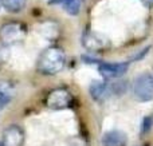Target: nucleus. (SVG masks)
I'll return each mask as SVG.
<instances>
[{
  "instance_id": "obj_11",
  "label": "nucleus",
  "mask_w": 153,
  "mask_h": 146,
  "mask_svg": "<svg viewBox=\"0 0 153 146\" xmlns=\"http://www.w3.org/2000/svg\"><path fill=\"white\" fill-rule=\"evenodd\" d=\"M106 90H108L106 83L101 82V80H94V82H91V85H90V87H89L90 95H91L93 99H95V101H101V99L105 97Z\"/></svg>"
},
{
  "instance_id": "obj_12",
  "label": "nucleus",
  "mask_w": 153,
  "mask_h": 146,
  "mask_svg": "<svg viewBox=\"0 0 153 146\" xmlns=\"http://www.w3.org/2000/svg\"><path fill=\"white\" fill-rule=\"evenodd\" d=\"M27 0H1V5L8 11V12H20L26 7Z\"/></svg>"
},
{
  "instance_id": "obj_7",
  "label": "nucleus",
  "mask_w": 153,
  "mask_h": 146,
  "mask_svg": "<svg viewBox=\"0 0 153 146\" xmlns=\"http://www.w3.org/2000/svg\"><path fill=\"white\" fill-rule=\"evenodd\" d=\"M3 146H23L24 131L20 126L11 125L3 133Z\"/></svg>"
},
{
  "instance_id": "obj_15",
  "label": "nucleus",
  "mask_w": 153,
  "mask_h": 146,
  "mask_svg": "<svg viewBox=\"0 0 153 146\" xmlns=\"http://www.w3.org/2000/svg\"><path fill=\"white\" fill-rule=\"evenodd\" d=\"M0 7H1V0H0Z\"/></svg>"
},
{
  "instance_id": "obj_3",
  "label": "nucleus",
  "mask_w": 153,
  "mask_h": 146,
  "mask_svg": "<svg viewBox=\"0 0 153 146\" xmlns=\"http://www.w3.org/2000/svg\"><path fill=\"white\" fill-rule=\"evenodd\" d=\"M73 101H74V98H73L71 93L69 90H66V88H54L47 94L45 103L51 110H65L71 106Z\"/></svg>"
},
{
  "instance_id": "obj_9",
  "label": "nucleus",
  "mask_w": 153,
  "mask_h": 146,
  "mask_svg": "<svg viewBox=\"0 0 153 146\" xmlns=\"http://www.w3.org/2000/svg\"><path fill=\"white\" fill-rule=\"evenodd\" d=\"M15 95V87L8 80H0V109L5 107Z\"/></svg>"
},
{
  "instance_id": "obj_4",
  "label": "nucleus",
  "mask_w": 153,
  "mask_h": 146,
  "mask_svg": "<svg viewBox=\"0 0 153 146\" xmlns=\"http://www.w3.org/2000/svg\"><path fill=\"white\" fill-rule=\"evenodd\" d=\"M133 91L137 99L148 102L153 99V72H144L136 78Z\"/></svg>"
},
{
  "instance_id": "obj_14",
  "label": "nucleus",
  "mask_w": 153,
  "mask_h": 146,
  "mask_svg": "<svg viewBox=\"0 0 153 146\" xmlns=\"http://www.w3.org/2000/svg\"><path fill=\"white\" fill-rule=\"evenodd\" d=\"M145 7H153V0H140Z\"/></svg>"
},
{
  "instance_id": "obj_10",
  "label": "nucleus",
  "mask_w": 153,
  "mask_h": 146,
  "mask_svg": "<svg viewBox=\"0 0 153 146\" xmlns=\"http://www.w3.org/2000/svg\"><path fill=\"white\" fill-rule=\"evenodd\" d=\"M50 4H62L67 13L75 16L79 13L82 7V0H50Z\"/></svg>"
},
{
  "instance_id": "obj_6",
  "label": "nucleus",
  "mask_w": 153,
  "mask_h": 146,
  "mask_svg": "<svg viewBox=\"0 0 153 146\" xmlns=\"http://www.w3.org/2000/svg\"><path fill=\"white\" fill-rule=\"evenodd\" d=\"M129 63L126 62H121V63H108V62H102L98 64V70H100L101 75L106 79H117L121 78L125 72L128 71Z\"/></svg>"
},
{
  "instance_id": "obj_1",
  "label": "nucleus",
  "mask_w": 153,
  "mask_h": 146,
  "mask_svg": "<svg viewBox=\"0 0 153 146\" xmlns=\"http://www.w3.org/2000/svg\"><path fill=\"white\" fill-rule=\"evenodd\" d=\"M65 64H66V55L63 50L55 46H51L39 55L36 69L40 74L55 75L63 70Z\"/></svg>"
},
{
  "instance_id": "obj_13",
  "label": "nucleus",
  "mask_w": 153,
  "mask_h": 146,
  "mask_svg": "<svg viewBox=\"0 0 153 146\" xmlns=\"http://www.w3.org/2000/svg\"><path fill=\"white\" fill-rule=\"evenodd\" d=\"M151 129H152V118H149V117L144 118V122H143V133H144V134L148 133Z\"/></svg>"
},
{
  "instance_id": "obj_8",
  "label": "nucleus",
  "mask_w": 153,
  "mask_h": 146,
  "mask_svg": "<svg viewBox=\"0 0 153 146\" xmlns=\"http://www.w3.org/2000/svg\"><path fill=\"white\" fill-rule=\"evenodd\" d=\"M126 144H128L126 134L120 130L106 131L102 137L103 146H126Z\"/></svg>"
},
{
  "instance_id": "obj_5",
  "label": "nucleus",
  "mask_w": 153,
  "mask_h": 146,
  "mask_svg": "<svg viewBox=\"0 0 153 146\" xmlns=\"http://www.w3.org/2000/svg\"><path fill=\"white\" fill-rule=\"evenodd\" d=\"M82 44L90 51H102L109 47V40L106 36L93 31H85L82 36Z\"/></svg>"
},
{
  "instance_id": "obj_2",
  "label": "nucleus",
  "mask_w": 153,
  "mask_h": 146,
  "mask_svg": "<svg viewBox=\"0 0 153 146\" xmlns=\"http://www.w3.org/2000/svg\"><path fill=\"white\" fill-rule=\"evenodd\" d=\"M26 35V27L19 21H8L0 27V40L5 46H12L23 42Z\"/></svg>"
}]
</instances>
